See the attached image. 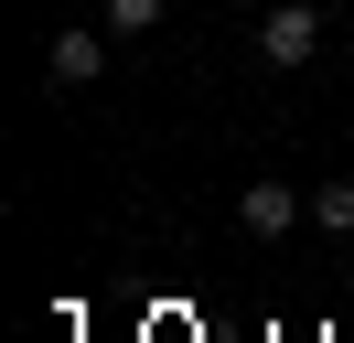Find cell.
Here are the masks:
<instances>
[{
    "label": "cell",
    "instance_id": "cell-1",
    "mask_svg": "<svg viewBox=\"0 0 354 343\" xmlns=\"http://www.w3.org/2000/svg\"><path fill=\"white\" fill-rule=\"evenodd\" d=\"M258 54L279 64V75L311 64V54H322V0H268V11H258Z\"/></svg>",
    "mask_w": 354,
    "mask_h": 343
},
{
    "label": "cell",
    "instance_id": "cell-2",
    "mask_svg": "<svg viewBox=\"0 0 354 343\" xmlns=\"http://www.w3.org/2000/svg\"><path fill=\"white\" fill-rule=\"evenodd\" d=\"M97 75H108V21H65V33L44 43V86L75 97V86H97Z\"/></svg>",
    "mask_w": 354,
    "mask_h": 343
},
{
    "label": "cell",
    "instance_id": "cell-3",
    "mask_svg": "<svg viewBox=\"0 0 354 343\" xmlns=\"http://www.w3.org/2000/svg\"><path fill=\"white\" fill-rule=\"evenodd\" d=\"M236 225L258 236V247H279L290 225H311V193L301 183H236Z\"/></svg>",
    "mask_w": 354,
    "mask_h": 343
},
{
    "label": "cell",
    "instance_id": "cell-4",
    "mask_svg": "<svg viewBox=\"0 0 354 343\" xmlns=\"http://www.w3.org/2000/svg\"><path fill=\"white\" fill-rule=\"evenodd\" d=\"M311 225H322V236H354V183H311Z\"/></svg>",
    "mask_w": 354,
    "mask_h": 343
},
{
    "label": "cell",
    "instance_id": "cell-5",
    "mask_svg": "<svg viewBox=\"0 0 354 343\" xmlns=\"http://www.w3.org/2000/svg\"><path fill=\"white\" fill-rule=\"evenodd\" d=\"M161 11H172V0H97L108 33H161Z\"/></svg>",
    "mask_w": 354,
    "mask_h": 343
}]
</instances>
